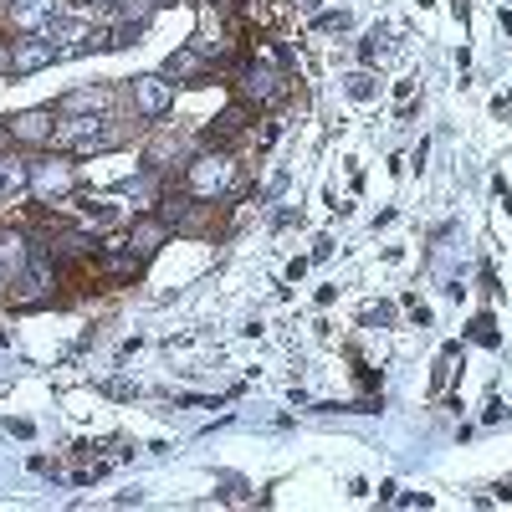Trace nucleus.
Listing matches in <instances>:
<instances>
[{
    "instance_id": "20e7f679",
    "label": "nucleus",
    "mask_w": 512,
    "mask_h": 512,
    "mask_svg": "<svg viewBox=\"0 0 512 512\" xmlns=\"http://www.w3.org/2000/svg\"><path fill=\"white\" fill-rule=\"evenodd\" d=\"M77 195V164L72 154H47V159H31V200L41 205H62Z\"/></svg>"
},
{
    "instance_id": "0eeeda50",
    "label": "nucleus",
    "mask_w": 512,
    "mask_h": 512,
    "mask_svg": "<svg viewBox=\"0 0 512 512\" xmlns=\"http://www.w3.org/2000/svg\"><path fill=\"white\" fill-rule=\"evenodd\" d=\"M62 57V47L41 31V36H21V41H11V72L16 77H31V72H47L52 62Z\"/></svg>"
},
{
    "instance_id": "39448f33",
    "label": "nucleus",
    "mask_w": 512,
    "mask_h": 512,
    "mask_svg": "<svg viewBox=\"0 0 512 512\" xmlns=\"http://www.w3.org/2000/svg\"><path fill=\"white\" fill-rule=\"evenodd\" d=\"M128 98H134V113L144 123H159V118H169V108H175V82H169L164 72H144V77L128 82Z\"/></svg>"
},
{
    "instance_id": "1a4fd4ad",
    "label": "nucleus",
    "mask_w": 512,
    "mask_h": 512,
    "mask_svg": "<svg viewBox=\"0 0 512 512\" xmlns=\"http://www.w3.org/2000/svg\"><path fill=\"white\" fill-rule=\"evenodd\" d=\"M21 200H31V159L0 149V210Z\"/></svg>"
},
{
    "instance_id": "423d86ee",
    "label": "nucleus",
    "mask_w": 512,
    "mask_h": 512,
    "mask_svg": "<svg viewBox=\"0 0 512 512\" xmlns=\"http://www.w3.org/2000/svg\"><path fill=\"white\" fill-rule=\"evenodd\" d=\"M0 123H6L11 144H21V149H52V134H57V108H21V113L0 118Z\"/></svg>"
},
{
    "instance_id": "6e6552de",
    "label": "nucleus",
    "mask_w": 512,
    "mask_h": 512,
    "mask_svg": "<svg viewBox=\"0 0 512 512\" xmlns=\"http://www.w3.org/2000/svg\"><path fill=\"white\" fill-rule=\"evenodd\" d=\"M57 11H62V0H11L6 21L16 36H41V31H52Z\"/></svg>"
},
{
    "instance_id": "a211bd4d",
    "label": "nucleus",
    "mask_w": 512,
    "mask_h": 512,
    "mask_svg": "<svg viewBox=\"0 0 512 512\" xmlns=\"http://www.w3.org/2000/svg\"><path fill=\"white\" fill-rule=\"evenodd\" d=\"M6 431H11V436H21V441H26V436H31V420H6Z\"/></svg>"
},
{
    "instance_id": "f03ea898",
    "label": "nucleus",
    "mask_w": 512,
    "mask_h": 512,
    "mask_svg": "<svg viewBox=\"0 0 512 512\" xmlns=\"http://www.w3.org/2000/svg\"><path fill=\"white\" fill-rule=\"evenodd\" d=\"M128 134H123V123L118 118H108V113H77V118H62L57 113V134H52V149H62V154H108V149H118Z\"/></svg>"
},
{
    "instance_id": "f8f14e48",
    "label": "nucleus",
    "mask_w": 512,
    "mask_h": 512,
    "mask_svg": "<svg viewBox=\"0 0 512 512\" xmlns=\"http://www.w3.org/2000/svg\"><path fill=\"white\" fill-rule=\"evenodd\" d=\"M169 159L185 169V164H190V139H185V134H169V128H159V139L144 149V169H149V175H159V169H169Z\"/></svg>"
},
{
    "instance_id": "f257e3e1",
    "label": "nucleus",
    "mask_w": 512,
    "mask_h": 512,
    "mask_svg": "<svg viewBox=\"0 0 512 512\" xmlns=\"http://www.w3.org/2000/svg\"><path fill=\"white\" fill-rule=\"evenodd\" d=\"M236 175H241L236 154L210 144V149L190 154V164H185V195L200 200V205H216V200H226L236 190Z\"/></svg>"
},
{
    "instance_id": "ddd939ff",
    "label": "nucleus",
    "mask_w": 512,
    "mask_h": 512,
    "mask_svg": "<svg viewBox=\"0 0 512 512\" xmlns=\"http://www.w3.org/2000/svg\"><path fill=\"white\" fill-rule=\"evenodd\" d=\"M190 47H195L200 57H210V62H226L236 41H231V26H226V21H216V16L205 11V16H200V31H195Z\"/></svg>"
},
{
    "instance_id": "aec40b11",
    "label": "nucleus",
    "mask_w": 512,
    "mask_h": 512,
    "mask_svg": "<svg viewBox=\"0 0 512 512\" xmlns=\"http://www.w3.org/2000/svg\"><path fill=\"white\" fill-rule=\"evenodd\" d=\"M77 6H98V11H113V6H123V0H77Z\"/></svg>"
},
{
    "instance_id": "4be33fe9",
    "label": "nucleus",
    "mask_w": 512,
    "mask_h": 512,
    "mask_svg": "<svg viewBox=\"0 0 512 512\" xmlns=\"http://www.w3.org/2000/svg\"><path fill=\"white\" fill-rule=\"evenodd\" d=\"M11 282H16V277H11V267H6V256H0V292H6Z\"/></svg>"
},
{
    "instance_id": "9d476101",
    "label": "nucleus",
    "mask_w": 512,
    "mask_h": 512,
    "mask_svg": "<svg viewBox=\"0 0 512 512\" xmlns=\"http://www.w3.org/2000/svg\"><path fill=\"white\" fill-rule=\"evenodd\" d=\"M123 241L134 246V251L144 256V262H149V256H159V246L169 241V221H164V216H149V210H144V216H134V221H128Z\"/></svg>"
},
{
    "instance_id": "2eb2a0df",
    "label": "nucleus",
    "mask_w": 512,
    "mask_h": 512,
    "mask_svg": "<svg viewBox=\"0 0 512 512\" xmlns=\"http://www.w3.org/2000/svg\"><path fill=\"white\" fill-rule=\"evenodd\" d=\"M246 118H256V113H251L246 103H231V108H226V113L216 118V128H210V134H205V139H210V144H216V149H226V144H231V139L241 134V128H246Z\"/></svg>"
},
{
    "instance_id": "4468645a",
    "label": "nucleus",
    "mask_w": 512,
    "mask_h": 512,
    "mask_svg": "<svg viewBox=\"0 0 512 512\" xmlns=\"http://www.w3.org/2000/svg\"><path fill=\"white\" fill-rule=\"evenodd\" d=\"M108 108H113V93H108V88H77V93H67V98L57 103L62 118H77V113H108Z\"/></svg>"
},
{
    "instance_id": "9b49d317",
    "label": "nucleus",
    "mask_w": 512,
    "mask_h": 512,
    "mask_svg": "<svg viewBox=\"0 0 512 512\" xmlns=\"http://www.w3.org/2000/svg\"><path fill=\"white\" fill-rule=\"evenodd\" d=\"M210 67H216V62L200 57L195 47H180V52H169V57H164V77L175 82V88H180V82H185V88H195V82L210 77Z\"/></svg>"
},
{
    "instance_id": "dca6fc26",
    "label": "nucleus",
    "mask_w": 512,
    "mask_h": 512,
    "mask_svg": "<svg viewBox=\"0 0 512 512\" xmlns=\"http://www.w3.org/2000/svg\"><path fill=\"white\" fill-rule=\"evenodd\" d=\"M472 338H477L482 349H497V333H492V318H487V313H482V318L472 323Z\"/></svg>"
},
{
    "instance_id": "6ab92c4d",
    "label": "nucleus",
    "mask_w": 512,
    "mask_h": 512,
    "mask_svg": "<svg viewBox=\"0 0 512 512\" xmlns=\"http://www.w3.org/2000/svg\"><path fill=\"white\" fill-rule=\"evenodd\" d=\"M349 93H354V98H369V93H374V88H369V77H354V82H349Z\"/></svg>"
},
{
    "instance_id": "7ed1b4c3",
    "label": "nucleus",
    "mask_w": 512,
    "mask_h": 512,
    "mask_svg": "<svg viewBox=\"0 0 512 512\" xmlns=\"http://www.w3.org/2000/svg\"><path fill=\"white\" fill-rule=\"evenodd\" d=\"M231 88H236V103H246V108L256 113V108H272V103L287 98V72L272 67V62H262V57H251V62L236 67Z\"/></svg>"
},
{
    "instance_id": "412c9836",
    "label": "nucleus",
    "mask_w": 512,
    "mask_h": 512,
    "mask_svg": "<svg viewBox=\"0 0 512 512\" xmlns=\"http://www.w3.org/2000/svg\"><path fill=\"white\" fill-rule=\"evenodd\" d=\"M6 72H11V47L0 41V77H6Z\"/></svg>"
},
{
    "instance_id": "f3484780",
    "label": "nucleus",
    "mask_w": 512,
    "mask_h": 512,
    "mask_svg": "<svg viewBox=\"0 0 512 512\" xmlns=\"http://www.w3.org/2000/svg\"><path fill=\"white\" fill-rule=\"evenodd\" d=\"M318 26H323V31H344V26H349V11H323Z\"/></svg>"
}]
</instances>
